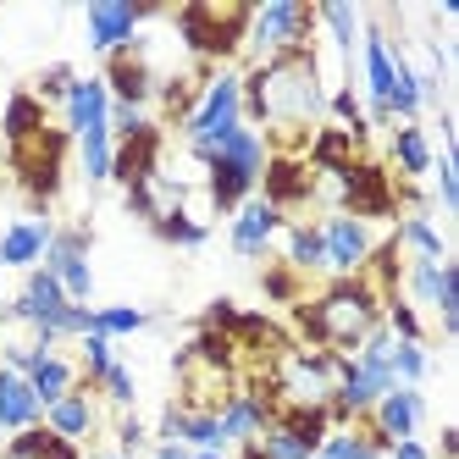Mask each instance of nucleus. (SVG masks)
<instances>
[{"instance_id":"9","label":"nucleus","mask_w":459,"mask_h":459,"mask_svg":"<svg viewBox=\"0 0 459 459\" xmlns=\"http://www.w3.org/2000/svg\"><path fill=\"white\" fill-rule=\"evenodd\" d=\"M420 420H426V393L420 387H393V393H382V399L371 404V415H366V443H377L382 454L393 448V443H404V437H420Z\"/></svg>"},{"instance_id":"19","label":"nucleus","mask_w":459,"mask_h":459,"mask_svg":"<svg viewBox=\"0 0 459 459\" xmlns=\"http://www.w3.org/2000/svg\"><path fill=\"white\" fill-rule=\"evenodd\" d=\"M61 117H67V139L89 134V127H106V117H111V94H106V83H100V78H78L73 94L61 100Z\"/></svg>"},{"instance_id":"22","label":"nucleus","mask_w":459,"mask_h":459,"mask_svg":"<svg viewBox=\"0 0 459 459\" xmlns=\"http://www.w3.org/2000/svg\"><path fill=\"white\" fill-rule=\"evenodd\" d=\"M28 387H34V399L50 410L56 399H67V393L78 387V366H73L67 354H56V349H50V354L34 359V371H28Z\"/></svg>"},{"instance_id":"36","label":"nucleus","mask_w":459,"mask_h":459,"mask_svg":"<svg viewBox=\"0 0 459 459\" xmlns=\"http://www.w3.org/2000/svg\"><path fill=\"white\" fill-rule=\"evenodd\" d=\"M432 178H437V205L443 211H459V178H454V155L448 150L432 155Z\"/></svg>"},{"instance_id":"12","label":"nucleus","mask_w":459,"mask_h":459,"mask_svg":"<svg viewBox=\"0 0 459 459\" xmlns=\"http://www.w3.org/2000/svg\"><path fill=\"white\" fill-rule=\"evenodd\" d=\"M359 78H366V111L371 106H387L393 94V73H399V56H393V39L382 34V22H359Z\"/></svg>"},{"instance_id":"21","label":"nucleus","mask_w":459,"mask_h":459,"mask_svg":"<svg viewBox=\"0 0 459 459\" xmlns=\"http://www.w3.org/2000/svg\"><path fill=\"white\" fill-rule=\"evenodd\" d=\"M432 134H426L420 122H399L393 127V167L404 172V183H415V178H426L432 172Z\"/></svg>"},{"instance_id":"42","label":"nucleus","mask_w":459,"mask_h":459,"mask_svg":"<svg viewBox=\"0 0 459 459\" xmlns=\"http://www.w3.org/2000/svg\"><path fill=\"white\" fill-rule=\"evenodd\" d=\"M150 459H188V448H183V443H155Z\"/></svg>"},{"instance_id":"30","label":"nucleus","mask_w":459,"mask_h":459,"mask_svg":"<svg viewBox=\"0 0 459 459\" xmlns=\"http://www.w3.org/2000/svg\"><path fill=\"white\" fill-rule=\"evenodd\" d=\"M255 448H260V459H316V448L293 432V426H282V420H272L266 432L255 437Z\"/></svg>"},{"instance_id":"6","label":"nucleus","mask_w":459,"mask_h":459,"mask_svg":"<svg viewBox=\"0 0 459 459\" xmlns=\"http://www.w3.org/2000/svg\"><path fill=\"white\" fill-rule=\"evenodd\" d=\"M61 160H67V134L61 127H39V134H28L12 144V167H17V183L28 188V200H34V211H45L56 200L61 188Z\"/></svg>"},{"instance_id":"23","label":"nucleus","mask_w":459,"mask_h":459,"mask_svg":"<svg viewBox=\"0 0 459 459\" xmlns=\"http://www.w3.org/2000/svg\"><path fill=\"white\" fill-rule=\"evenodd\" d=\"M282 244H288V272H299V277L326 272V249H321V227L316 221H288Z\"/></svg>"},{"instance_id":"27","label":"nucleus","mask_w":459,"mask_h":459,"mask_svg":"<svg viewBox=\"0 0 459 459\" xmlns=\"http://www.w3.org/2000/svg\"><path fill=\"white\" fill-rule=\"evenodd\" d=\"M387 371H393L399 387H420L426 377H432V349H426V343H393Z\"/></svg>"},{"instance_id":"34","label":"nucleus","mask_w":459,"mask_h":459,"mask_svg":"<svg viewBox=\"0 0 459 459\" xmlns=\"http://www.w3.org/2000/svg\"><path fill=\"white\" fill-rule=\"evenodd\" d=\"M78 343H83V377H89V382H100V377L117 366V349H111V338H100V333H83Z\"/></svg>"},{"instance_id":"4","label":"nucleus","mask_w":459,"mask_h":459,"mask_svg":"<svg viewBox=\"0 0 459 459\" xmlns=\"http://www.w3.org/2000/svg\"><path fill=\"white\" fill-rule=\"evenodd\" d=\"M310 39H316V6H305V0H266V6L249 12V28H244L249 67H266V61H282L293 50H310Z\"/></svg>"},{"instance_id":"29","label":"nucleus","mask_w":459,"mask_h":459,"mask_svg":"<svg viewBox=\"0 0 459 459\" xmlns=\"http://www.w3.org/2000/svg\"><path fill=\"white\" fill-rule=\"evenodd\" d=\"M144 326H150V310H139V305H106V310H94L89 333H100V338H134V333H144Z\"/></svg>"},{"instance_id":"16","label":"nucleus","mask_w":459,"mask_h":459,"mask_svg":"<svg viewBox=\"0 0 459 459\" xmlns=\"http://www.w3.org/2000/svg\"><path fill=\"white\" fill-rule=\"evenodd\" d=\"M160 127L150 122L144 134H134V139H122L117 144V160H111V183H122V188H139V183H150V172H155V160H160Z\"/></svg>"},{"instance_id":"44","label":"nucleus","mask_w":459,"mask_h":459,"mask_svg":"<svg viewBox=\"0 0 459 459\" xmlns=\"http://www.w3.org/2000/svg\"><path fill=\"white\" fill-rule=\"evenodd\" d=\"M94 459H122V454H117V448H111V454H94Z\"/></svg>"},{"instance_id":"24","label":"nucleus","mask_w":459,"mask_h":459,"mask_svg":"<svg viewBox=\"0 0 459 459\" xmlns=\"http://www.w3.org/2000/svg\"><path fill=\"white\" fill-rule=\"evenodd\" d=\"M316 22L326 28V45H333V56L354 61V45H359V12L349 6V0H321V6H316Z\"/></svg>"},{"instance_id":"5","label":"nucleus","mask_w":459,"mask_h":459,"mask_svg":"<svg viewBox=\"0 0 459 459\" xmlns=\"http://www.w3.org/2000/svg\"><path fill=\"white\" fill-rule=\"evenodd\" d=\"M249 12L244 0H194V6L178 12V34L194 56H205V61H221V56H233L244 45V28H249Z\"/></svg>"},{"instance_id":"3","label":"nucleus","mask_w":459,"mask_h":459,"mask_svg":"<svg viewBox=\"0 0 459 459\" xmlns=\"http://www.w3.org/2000/svg\"><path fill=\"white\" fill-rule=\"evenodd\" d=\"M183 155L205 172V188H211V211H238L249 194L260 188V172H266V139L255 134L249 122L238 127H221L211 139H188Z\"/></svg>"},{"instance_id":"17","label":"nucleus","mask_w":459,"mask_h":459,"mask_svg":"<svg viewBox=\"0 0 459 459\" xmlns=\"http://www.w3.org/2000/svg\"><path fill=\"white\" fill-rule=\"evenodd\" d=\"M56 227L39 221V216H28V221H12L6 233H0V272L6 266H22V272H34L39 260H45V244H50Z\"/></svg>"},{"instance_id":"38","label":"nucleus","mask_w":459,"mask_h":459,"mask_svg":"<svg viewBox=\"0 0 459 459\" xmlns=\"http://www.w3.org/2000/svg\"><path fill=\"white\" fill-rule=\"evenodd\" d=\"M260 288H266L272 299H293V293H299V282H293V272H282V266H272L266 277H260Z\"/></svg>"},{"instance_id":"39","label":"nucleus","mask_w":459,"mask_h":459,"mask_svg":"<svg viewBox=\"0 0 459 459\" xmlns=\"http://www.w3.org/2000/svg\"><path fill=\"white\" fill-rule=\"evenodd\" d=\"M155 437H160V443H178V437H183V404H167V410H160Z\"/></svg>"},{"instance_id":"14","label":"nucleus","mask_w":459,"mask_h":459,"mask_svg":"<svg viewBox=\"0 0 459 459\" xmlns=\"http://www.w3.org/2000/svg\"><path fill=\"white\" fill-rule=\"evenodd\" d=\"M282 211L277 205H266L260 194H249V200L233 211V227H227V238H233V255H244V260H260L272 249V238L282 233Z\"/></svg>"},{"instance_id":"7","label":"nucleus","mask_w":459,"mask_h":459,"mask_svg":"<svg viewBox=\"0 0 459 459\" xmlns=\"http://www.w3.org/2000/svg\"><path fill=\"white\" fill-rule=\"evenodd\" d=\"M238 122H244V73L221 67V73L205 78L200 100H194V111L183 122V144L188 139H211V134H221V127H238Z\"/></svg>"},{"instance_id":"32","label":"nucleus","mask_w":459,"mask_h":459,"mask_svg":"<svg viewBox=\"0 0 459 459\" xmlns=\"http://www.w3.org/2000/svg\"><path fill=\"white\" fill-rule=\"evenodd\" d=\"M73 83H78V73L67 67V61H50V67L34 78V89H28V94H34L39 106H61V100L73 94Z\"/></svg>"},{"instance_id":"18","label":"nucleus","mask_w":459,"mask_h":459,"mask_svg":"<svg viewBox=\"0 0 459 459\" xmlns=\"http://www.w3.org/2000/svg\"><path fill=\"white\" fill-rule=\"evenodd\" d=\"M45 420V404L34 399V387H28V377L6 371L0 366V432H28V426H39Z\"/></svg>"},{"instance_id":"2","label":"nucleus","mask_w":459,"mask_h":459,"mask_svg":"<svg viewBox=\"0 0 459 459\" xmlns=\"http://www.w3.org/2000/svg\"><path fill=\"white\" fill-rule=\"evenodd\" d=\"M299 333L310 349H333V354H354L377 326H382V299L371 293L366 277H333L316 299L293 305Z\"/></svg>"},{"instance_id":"11","label":"nucleus","mask_w":459,"mask_h":459,"mask_svg":"<svg viewBox=\"0 0 459 459\" xmlns=\"http://www.w3.org/2000/svg\"><path fill=\"white\" fill-rule=\"evenodd\" d=\"M316 227H321V249H326V272H338V277L366 272V260H371V249H377V238H371V221L333 211V216H326V221H316Z\"/></svg>"},{"instance_id":"31","label":"nucleus","mask_w":459,"mask_h":459,"mask_svg":"<svg viewBox=\"0 0 459 459\" xmlns=\"http://www.w3.org/2000/svg\"><path fill=\"white\" fill-rule=\"evenodd\" d=\"M39 127H45V106H39L28 89H17L12 100H6V139L17 144V139H28V134H39Z\"/></svg>"},{"instance_id":"43","label":"nucleus","mask_w":459,"mask_h":459,"mask_svg":"<svg viewBox=\"0 0 459 459\" xmlns=\"http://www.w3.org/2000/svg\"><path fill=\"white\" fill-rule=\"evenodd\" d=\"M0 305H6V272H0Z\"/></svg>"},{"instance_id":"41","label":"nucleus","mask_w":459,"mask_h":459,"mask_svg":"<svg viewBox=\"0 0 459 459\" xmlns=\"http://www.w3.org/2000/svg\"><path fill=\"white\" fill-rule=\"evenodd\" d=\"M432 459H459V432L454 426H443V437H437V454Z\"/></svg>"},{"instance_id":"37","label":"nucleus","mask_w":459,"mask_h":459,"mask_svg":"<svg viewBox=\"0 0 459 459\" xmlns=\"http://www.w3.org/2000/svg\"><path fill=\"white\" fill-rule=\"evenodd\" d=\"M144 437H150V432H144V420H139L134 410H122V420H117V454H122V459H134V454L144 448Z\"/></svg>"},{"instance_id":"13","label":"nucleus","mask_w":459,"mask_h":459,"mask_svg":"<svg viewBox=\"0 0 459 459\" xmlns=\"http://www.w3.org/2000/svg\"><path fill=\"white\" fill-rule=\"evenodd\" d=\"M106 94H111V106H144V100H155V73H150V56L139 50V39L127 45V50H117V56H106Z\"/></svg>"},{"instance_id":"25","label":"nucleus","mask_w":459,"mask_h":459,"mask_svg":"<svg viewBox=\"0 0 459 459\" xmlns=\"http://www.w3.org/2000/svg\"><path fill=\"white\" fill-rule=\"evenodd\" d=\"M393 244H399L404 255H415V260H443V255H448V244H443L437 227H432V216H399V233H393Z\"/></svg>"},{"instance_id":"15","label":"nucleus","mask_w":459,"mask_h":459,"mask_svg":"<svg viewBox=\"0 0 459 459\" xmlns=\"http://www.w3.org/2000/svg\"><path fill=\"white\" fill-rule=\"evenodd\" d=\"M272 420H277V404L266 399V393H255V387H238L233 399L216 410V426H221V443L227 448H233V443H255Z\"/></svg>"},{"instance_id":"1","label":"nucleus","mask_w":459,"mask_h":459,"mask_svg":"<svg viewBox=\"0 0 459 459\" xmlns=\"http://www.w3.org/2000/svg\"><path fill=\"white\" fill-rule=\"evenodd\" d=\"M321 117H326V83L316 45L244 73V122L266 139V150L277 144V155H305Z\"/></svg>"},{"instance_id":"20","label":"nucleus","mask_w":459,"mask_h":459,"mask_svg":"<svg viewBox=\"0 0 459 459\" xmlns=\"http://www.w3.org/2000/svg\"><path fill=\"white\" fill-rule=\"evenodd\" d=\"M45 426L61 437V443H78V437H89L94 432V399H89V387L78 382L67 399H56L50 410H45Z\"/></svg>"},{"instance_id":"35","label":"nucleus","mask_w":459,"mask_h":459,"mask_svg":"<svg viewBox=\"0 0 459 459\" xmlns=\"http://www.w3.org/2000/svg\"><path fill=\"white\" fill-rule=\"evenodd\" d=\"M94 387H106V399H111L117 410H134V399H139V387H134V371H127L122 359H117V366H111L100 382H94Z\"/></svg>"},{"instance_id":"26","label":"nucleus","mask_w":459,"mask_h":459,"mask_svg":"<svg viewBox=\"0 0 459 459\" xmlns=\"http://www.w3.org/2000/svg\"><path fill=\"white\" fill-rule=\"evenodd\" d=\"M111 160H117L111 127H89V134H78V167H83L89 183H111Z\"/></svg>"},{"instance_id":"33","label":"nucleus","mask_w":459,"mask_h":459,"mask_svg":"<svg viewBox=\"0 0 459 459\" xmlns=\"http://www.w3.org/2000/svg\"><path fill=\"white\" fill-rule=\"evenodd\" d=\"M183 448H216V454H227V443H221V426H216V415H205V410H183V437H178Z\"/></svg>"},{"instance_id":"40","label":"nucleus","mask_w":459,"mask_h":459,"mask_svg":"<svg viewBox=\"0 0 459 459\" xmlns=\"http://www.w3.org/2000/svg\"><path fill=\"white\" fill-rule=\"evenodd\" d=\"M387 459H432V448H426L420 437H404V443H393Z\"/></svg>"},{"instance_id":"28","label":"nucleus","mask_w":459,"mask_h":459,"mask_svg":"<svg viewBox=\"0 0 459 459\" xmlns=\"http://www.w3.org/2000/svg\"><path fill=\"white\" fill-rule=\"evenodd\" d=\"M155 238L160 244H178V249H200L211 238V227L200 216H188V205H183V211H167V216L155 221Z\"/></svg>"},{"instance_id":"10","label":"nucleus","mask_w":459,"mask_h":459,"mask_svg":"<svg viewBox=\"0 0 459 459\" xmlns=\"http://www.w3.org/2000/svg\"><path fill=\"white\" fill-rule=\"evenodd\" d=\"M150 17V6L134 0H89L83 6V28H89V50L94 56H117L139 39V22Z\"/></svg>"},{"instance_id":"8","label":"nucleus","mask_w":459,"mask_h":459,"mask_svg":"<svg viewBox=\"0 0 459 459\" xmlns=\"http://www.w3.org/2000/svg\"><path fill=\"white\" fill-rule=\"evenodd\" d=\"M89 227H56L50 244H45V260L39 266L61 282V293H67L73 305H89L94 293V266H89Z\"/></svg>"}]
</instances>
